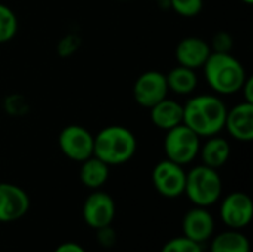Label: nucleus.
<instances>
[{"mask_svg":"<svg viewBox=\"0 0 253 252\" xmlns=\"http://www.w3.org/2000/svg\"><path fill=\"white\" fill-rule=\"evenodd\" d=\"M110 177V166L101 159L92 156L82 162L80 181L84 187L90 190H99Z\"/></svg>","mask_w":253,"mask_h":252,"instance_id":"17","label":"nucleus"},{"mask_svg":"<svg viewBox=\"0 0 253 252\" xmlns=\"http://www.w3.org/2000/svg\"><path fill=\"white\" fill-rule=\"evenodd\" d=\"M231 46H233V39L228 33L221 31L218 34H215V37H213L215 52H230Z\"/></svg>","mask_w":253,"mask_h":252,"instance_id":"24","label":"nucleus"},{"mask_svg":"<svg viewBox=\"0 0 253 252\" xmlns=\"http://www.w3.org/2000/svg\"><path fill=\"white\" fill-rule=\"evenodd\" d=\"M221 220L228 229L242 230L251 224L253 218L252 199L242 192L230 193L221 203Z\"/></svg>","mask_w":253,"mask_h":252,"instance_id":"9","label":"nucleus"},{"mask_svg":"<svg viewBox=\"0 0 253 252\" xmlns=\"http://www.w3.org/2000/svg\"><path fill=\"white\" fill-rule=\"evenodd\" d=\"M184 236L197 244H205L209 241L215 232V220L212 214L202 206L190 209L182 220Z\"/></svg>","mask_w":253,"mask_h":252,"instance_id":"12","label":"nucleus"},{"mask_svg":"<svg viewBox=\"0 0 253 252\" xmlns=\"http://www.w3.org/2000/svg\"><path fill=\"white\" fill-rule=\"evenodd\" d=\"M122 1H126V0H122Z\"/></svg>","mask_w":253,"mask_h":252,"instance_id":"29","label":"nucleus"},{"mask_svg":"<svg viewBox=\"0 0 253 252\" xmlns=\"http://www.w3.org/2000/svg\"><path fill=\"white\" fill-rule=\"evenodd\" d=\"M184 193L196 206L208 208L216 203L222 195V180L218 169L206 165L193 168L187 172Z\"/></svg>","mask_w":253,"mask_h":252,"instance_id":"4","label":"nucleus"},{"mask_svg":"<svg viewBox=\"0 0 253 252\" xmlns=\"http://www.w3.org/2000/svg\"><path fill=\"white\" fill-rule=\"evenodd\" d=\"M230 135L237 141H252L253 140V104L240 102L227 111L225 125Z\"/></svg>","mask_w":253,"mask_h":252,"instance_id":"13","label":"nucleus"},{"mask_svg":"<svg viewBox=\"0 0 253 252\" xmlns=\"http://www.w3.org/2000/svg\"><path fill=\"white\" fill-rule=\"evenodd\" d=\"M243 3H246V4H252L253 3V0H242Z\"/></svg>","mask_w":253,"mask_h":252,"instance_id":"27","label":"nucleus"},{"mask_svg":"<svg viewBox=\"0 0 253 252\" xmlns=\"http://www.w3.org/2000/svg\"><path fill=\"white\" fill-rule=\"evenodd\" d=\"M203 68L209 86L221 95L240 92L248 79L243 65L230 52H212Z\"/></svg>","mask_w":253,"mask_h":252,"instance_id":"3","label":"nucleus"},{"mask_svg":"<svg viewBox=\"0 0 253 252\" xmlns=\"http://www.w3.org/2000/svg\"><path fill=\"white\" fill-rule=\"evenodd\" d=\"M212 53L211 46L206 40L200 37H185L182 39L175 50V56L179 65L188 67V68H199L203 67L209 55Z\"/></svg>","mask_w":253,"mask_h":252,"instance_id":"14","label":"nucleus"},{"mask_svg":"<svg viewBox=\"0 0 253 252\" xmlns=\"http://www.w3.org/2000/svg\"><path fill=\"white\" fill-rule=\"evenodd\" d=\"M211 252H251L249 239L240 230H227L215 236Z\"/></svg>","mask_w":253,"mask_h":252,"instance_id":"19","label":"nucleus"},{"mask_svg":"<svg viewBox=\"0 0 253 252\" xmlns=\"http://www.w3.org/2000/svg\"><path fill=\"white\" fill-rule=\"evenodd\" d=\"M166 132L163 143L166 159L181 166L191 163L200 151V137L184 123Z\"/></svg>","mask_w":253,"mask_h":252,"instance_id":"5","label":"nucleus"},{"mask_svg":"<svg viewBox=\"0 0 253 252\" xmlns=\"http://www.w3.org/2000/svg\"><path fill=\"white\" fill-rule=\"evenodd\" d=\"M156 1H168V0H156Z\"/></svg>","mask_w":253,"mask_h":252,"instance_id":"28","label":"nucleus"},{"mask_svg":"<svg viewBox=\"0 0 253 252\" xmlns=\"http://www.w3.org/2000/svg\"><path fill=\"white\" fill-rule=\"evenodd\" d=\"M136 138L125 126L113 125L104 128L93 138V156L108 166H117L129 162L136 153Z\"/></svg>","mask_w":253,"mask_h":252,"instance_id":"2","label":"nucleus"},{"mask_svg":"<svg viewBox=\"0 0 253 252\" xmlns=\"http://www.w3.org/2000/svg\"><path fill=\"white\" fill-rule=\"evenodd\" d=\"M160 252H203V250L200 244L190 241L185 236H178L168 241Z\"/></svg>","mask_w":253,"mask_h":252,"instance_id":"21","label":"nucleus"},{"mask_svg":"<svg viewBox=\"0 0 253 252\" xmlns=\"http://www.w3.org/2000/svg\"><path fill=\"white\" fill-rule=\"evenodd\" d=\"M199 153L202 154L203 165L213 168V169H219L228 162L230 154H231V147L225 138L212 135L205 143V146L200 147Z\"/></svg>","mask_w":253,"mask_h":252,"instance_id":"16","label":"nucleus"},{"mask_svg":"<svg viewBox=\"0 0 253 252\" xmlns=\"http://www.w3.org/2000/svg\"><path fill=\"white\" fill-rule=\"evenodd\" d=\"M82 215L84 223L93 230L111 226L116 217V203L108 193L95 190L84 201Z\"/></svg>","mask_w":253,"mask_h":252,"instance_id":"8","label":"nucleus"},{"mask_svg":"<svg viewBox=\"0 0 253 252\" xmlns=\"http://www.w3.org/2000/svg\"><path fill=\"white\" fill-rule=\"evenodd\" d=\"M150 116L154 126L163 131H169L182 123L184 105L166 97L165 100H162L160 102L150 108Z\"/></svg>","mask_w":253,"mask_h":252,"instance_id":"15","label":"nucleus"},{"mask_svg":"<svg viewBox=\"0 0 253 252\" xmlns=\"http://www.w3.org/2000/svg\"><path fill=\"white\" fill-rule=\"evenodd\" d=\"M93 135L83 126L70 125L58 137V144L64 156L74 162H84L93 156Z\"/></svg>","mask_w":253,"mask_h":252,"instance_id":"6","label":"nucleus"},{"mask_svg":"<svg viewBox=\"0 0 253 252\" xmlns=\"http://www.w3.org/2000/svg\"><path fill=\"white\" fill-rule=\"evenodd\" d=\"M172 6V9L184 16V18H193L197 16L203 9V0H168Z\"/></svg>","mask_w":253,"mask_h":252,"instance_id":"22","label":"nucleus"},{"mask_svg":"<svg viewBox=\"0 0 253 252\" xmlns=\"http://www.w3.org/2000/svg\"><path fill=\"white\" fill-rule=\"evenodd\" d=\"M253 79L252 77H248L246 80H245V83H243V86H242V89H240V92L243 94V97H245V101L246 102H251L253 104Z\"/></svg>","mask_w":253,"mask_h":252,"instance_id":"26","label":"nucleus"},{"mask_svg":"<svg viewBox=\"0 0 253 252\" xmlns=\"http://www.w3.org/2000/svg\"><path fill=\"white\" fill-rule=\"evenodd\" d=\"M30 209V198L24 189L10 183H0V223H13Z\"/></svg>","mask_w":253,"mask_h":252,"instance_id":"11","label":"nucleus"},{"mask_svg":"<svg viewBox=\"0 0 253 252\" xmlns=\"http://www.w3.org/2000/svg\"><path fill=\"white\" fill-rule=\"evenodd\" d=\"M227 107L224 101L213 95H199L184 105L182 123L199 137L218 135L224 129Z\"/></svg>","mask_w":253,"mask_h":252,"instance_id":"1","label":"nucleus"},{"mask_svg":"<svg viewBox=\"0 0 253 252\" xmlns=\"http://www.w3.org/2000/svg\"><path fill=\"white\" fill-rule=\"evenodd\" d=\"M168 92L169 88L166 83V76L153 70L142 73L133 85V98L144 108H151L165 100Z\"/></svg>","mask_w":253,"mask_h":252,"instance_id":"10","label":"nucleus"},{"mask_svg":"<svg viewBox=\"0 0 253 252\" xmlns=\"http://www.w3.org/2000/svg\"><path fill=\"white\" fill-rule=\"evenodd\" d=\"M18 33V18L10 7L0 3V43L12 40Z\"/></svg>","mask_w":253,"mask_h":252,"instance_id":"20","label":"nucleus"},{"mask_svg":"<svg viewBox=\"0 0 253 252\" xmlns=\"http://www.w3.org/2000/svg\"><path fill=\"white\" fill-rule=\"evenodd\" d=\"M166 83L169 91L178 95H188L197 88V76L193 68L178 65L169 71L166 76Z\"/></svg>","mask_w":253,"mask_h":252,"instance_id":"18","label":"nucleus"},{"mask_svg":"<svg viewBox=\"0 0 253 252\" xmlns=\"http://www.w3.org/2000/svg\"><path fill=\"white\" fill-rule=\"evenodd\" d=\"M185 178H187V172L184 171V168L168 159L159 162L151 174L154 189L162 196L169 199H175L184 195Z\"/></svg>","mask_w":253,"mask_h":252,"instance_id":"7","label":"nucleus"},{"mask_svg":"<svg viewBox=\"0 0 253 252\" xmlns=\"http://www.w3.org/2000/svg\"><path fill=\"white\" fill-rule=\"evenodd\" d=\"M116 232L113 230L111 226H107V227H102V229H98L96 230V241L101 247L104 248H111L116 245Z\"/></svg>","mask_w":253,"mask_h":252,"instance_id":"23","label":"nucleus"},{"mask_svg":"<svg viewBox=\"0 0 253 252\" xmlns=\"http://www.w3.org/2000/svg\"><path fill=\"white\" fill-rule=\"evenodd\" d=\"M53 252H86V250L76 242H64V244L58 245Z\"/></svg>","mask_w":253,"mask_h":252,"instance_id":"25","label":"nucleus"}]
</instances>
